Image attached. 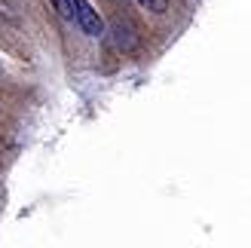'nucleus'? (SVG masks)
Wrapping results in <instances>:
<instances>
[{
  "label": "nucleus",
  "instance_id": "1",
  "mask_svg": "<svg viewBox=\"0 0 251 248\" xmlns=\"http://www.w3.org/2000/svg\"><path fill=\"white\" fill-rule=\"evenodd\" d=\"M68 3H71V22L86 37H104V22L89 0H68Z\"/></svg>",
  "mask_w": 251,
  "mask_h": 248
},
{
  "label": "nucleus",
  "instance_id": "2",
  "mask_svg": "<svg viewBox=\"0 0 251 248\" xmlns=\"http://www.w3.org/2000/svg\"><path fill=\"white\" fill-rule=\"evenodd\" d=\"M114 43H117V49H123V52H132V49L138 46L135 28L129 22H114Z\"/></svg>",
  "mask_w": 251,
  "mask_h": 248
},
{
  "label": "nucleus",
  "instance_id": "3",
  "mask_svg": "<svg viewBox=\"0 0 251 248\" xmlns=\"http://www.w3.org/2000/svg\"><path fill=\"white\" fill-rule=\"evenodd\" d=\"M144 9H150V12H166L169 9V0H138Z\"/></svg>",
  "mask_w": 251,
  "mask_h": 248
}]
</instances>
